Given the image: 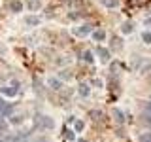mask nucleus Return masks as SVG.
<instances>
[{"instance_id":"nucleus-1","label":"nucleus","mask_w":151,"mask_h":142,"mask_svg":"<svg viewBox=\"0 0 151 142\" xmlns=\"http://www.w3.org/2000/svg\"><path fill=\"white\" fill-rule=\"evenodd\" d=\"M19 91V82H12V85H6V87H0V93L6 95V97H15Z\"/></svg>"},{"instance_id":"nucleus-2","label":"nucleus","mask_w":151,"mask_h":142,"mask_svg":"<svg viewBox=\"0 0 151 142\" xmlns=\"http://www.w3.org/2000/svg\"><path fill=\"white\" fill-rule=\"evenodd\" d=\"M38 123H40V127H45V129H53V120L47 116H38Z\"/></svg>"},{"instance_id":"nucleus-3","label":"nucleus","mask_w":151,"mask_h":142,"mask_svg":"<svg viewBox=\"0 0 151 142\" xmlns=\"http://www.w3.org/2000/svg\"><path fill=\"white\" fill-rule=\"evenodd\" d=\"M89 32H91V25H81V27L74 28L76 36H85V34H89Z\"/></svg>"},{"instance_id":"nucleus-4","label":"nucleus","mask_w":151,"mask_h":142,"mask_svg":"<svg viewBox=\"0 0 151 142\" xmlns=\"http://www.w3.org/2000/svg\"><path fill=\"white\" fill-rule=\"evenodd\" d=\"M47 83L51 85V89H60V87H63V83H60L59 80H55V78H49V80H47Z\"/></svg>"},{"instance_id":"nucleus-5","label":"nucleus","mask_w":151,"mask_h":142,"mask_svg":"<svg viewBox=\"0 0 151 142\" xmlns=\"http://www.w3.org/2000/svg\"><path fill=\"white\" fill-rule=\"evenodd\" d=\"M93 38H94L96 42H102L104 38H106V32H104V30H94V32H93Z\"/></svg>"},{"instance_id":"nucleus-6","label":"nucleus","mask_w":151,"mask_h":142,"mask_svg":"<svg viewBox=\"0 0 151 142\" xmlns=\"http://www.w3.org/2000/svg\"><path fill=\"white\" fill-rule=\"evenodd\" d=\"M79 95H81V97H89V85L87 83L79 85Z\"/></svg>"},{"instance_id":"nucleus-7","label":"nucleus","mask_w":151,"mask_h":142,"mask_svg":"<svg viewBox=\"0 0 151 142\" xmlns=\"http://www.w3.org/2000/svg\"><path fill=\"white\" fill-rule=\"evenodd\" d=\"M98 55H100L104 61H108V59H110V51H108V49H104V47H98Z\"/></svg>"},{"instance_id":"nucleus-8","label":"nucleus","mask_w":151,"mask_h":142,"mask_svg":"<svg viewBox=\"0 0 151 142\" xmlns=\"http://www.w3.org/2000/svg\"><path fill=\"white\" fill-rule=\"evenodd\" d=\"M9 8H12L13 12H19V9L23 8V4H21V2H12V4H9Z\"/></svg>"},{"instance_id":"nucleus-9","label":"nucleus","mask_w":151,"mask_h":142,"mask_svg":"<svg viewBox=\"0 0 151 142\" xmlns=\"http://www.w3.org/2000/svg\"><path fill=\"white\" fill-rule=\"evenodd\" d=\"M38 23H40L38 17H27V25H38Z\"/></svg>"},{"instance_id":"nucleus-10","label":"nucleus","mask_w":151,"mask_h":142,"mask_svg":"<svg viewBox=\"0 0 151 142\" xmlns=\"http://www.w3.org/2000/svg\"><path fill=\"white\" fill-rule=\"evenodd\" d=\"M140 142H151V133H145V135L140 136Z\"/></svg>"},{"instance_id":"nucleus-11","label":"nucleus","mask_w":151,"mask_h":142,"mask_svg":"<svg viewBox=\"0 0 151 142\" xmlns=\"http://www.w3.org/2000/svg\"><path fill=\"white\" fill-rule=\"evenodd\" d=\"M83 59L87 61V63H93V53H91V51H85V53H83Z\"/></svg>"},{"instance_id":"nucleus-12","label":"nucleus","mask_w":151,"mask_h":142,"mask_svg":"<svg viewBox=\"0 0 151 142\" xmlns=\"http://www.w3.org/2000/svg\"><path fill=\"white\" fill-rule=\"evenodd\" d=\"M142 38H144V42H151V32H144V34H142Z\"/></svg>"},{"instance_id":"nucleus-13","label":"nucleus","mask_w":151,"mask_h":142,"mask_svg":"<svg viewBox=\"0 0 151 142\" xmlns=\"http://www.w3.org/2000/svg\"><path fill=\"white\" fill-rule=\"evenodd\" d=\"M130 30H132V27L129 25V23H127V25H123V32H125V34H129Z\"/></svg>"},{"instance_id":"nucleus-14","label":"nucleus","mask_w":151,"mask_h":142,"mask_svg":"<svg viewBox=\"0 0 151 142\" xmlns=\"http://www.w3.org/2000/svg\"><path fill=\"white\" fill-rule=\"evenodd\" d=\"M106 6H117V0H104Z\"/></svg>"},{"instance_id":"nucleus-15","label":"nucleus","mask_w":151,"mask_h":142,"mask_svg":"<svg viewBox=\"0 0 151 142\" xmlns=\"http://www.w3.org/2000/svg\"><path fill=\"white\" fill-rule=\"evenodd\" d=\"M74 127H76V131H81V129H83V121H76Z\"/></svg>"},{"instance_id":"nucleus-16","label":"nucleus","mask_w":151,"mask_h":142,"mask_svg":"<svg viewBox=\"0 0 151 142\" xmlns=\"http://www.w3.org/2000/svg\"><path fill=\"white\" fill-rule=\"evenodd\" d=\"M145 123L151 125V112H145Z\"/></svg>"},{"instance_id":"nucleus-17","label":"nucleus","mask_w":151,"mask_h":142,"mask_svg":"<svg viewBox=\"0 0 151 142\" xmlns=\"http://www.w3.org/2000/svg\"><path fill=\"white\" fill-rule=\"evenodd\" d=\"M113 114H115V116H117V121H123V114H121L119 110H115Z\"/></svg>"},{"instance_id":"nucleus-18","label":"nucleus","mask_w":151,"mask_h":142,"mask_svg":"<svg viewBox=\"0 0 151 142\" xmlns=\"http://www.w3.org/2000/svg\"><path fill=\"white\" fill-rule=\"evenodd\" d=\"M113 47H115V49L119 47V38H113Z\"/></svg>"},{"instance_id":"nucleus-19","label":"nucleus","mask_w":151,"mask_h":142,"mask_svg":"<svg viewBox=\"0 0 151 142\" xmlns=\"http://www.w3.org/2000/svg\"><path fill=\"white\" fill-rule=\"evenodd\" d=\"M36 142H47V140H44V138H42V140H36Z\"/></svg>"}]
</instances>
